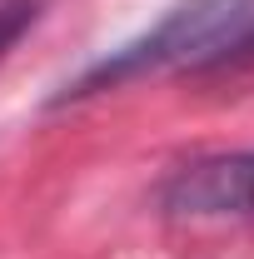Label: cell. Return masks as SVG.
<instances>
[{
	"label": "cell",
	"mask_w": 254,
	"mask_h": 259,
	"mask_svg": "<svg viewBox=\"0 0 254 259\" xmlns=\"http://www.w3.org/2000/svg\"><path fill=\"white\" fill-rule=\"evenodd\" d=\"M249 20H254V0H180L155 30H145L140 40H125L120 50L100 55L85 75H75L60 90L55 105L85 100V95H95V90H115L125 80H140L150 70H170V65L204 70L229 40L244 35Z\"/></svg>",
	"instance_id": "obj_1"
},
{
	"label": "cell",
	"mask_w": 254,
	"mask_h": 259,
	"mask_svg": "<svg viewBox=\"0 0 254 259\" xmlns=\"http://www.w3.org/2000/svg\"><path fill=\"white\" fill-rule=\"evenodd\" d=\"M159 204H164V214H185V220L254 214V150L204 155V160L180 164L164 180Z\"/></svg>",
	"instance_id": "obj_2"
},
{
	"label": "cell",
	"mask_w": 254,
	"mask_h": 259,
	"mask_svg": "<svg viewBox=\"0 0 254 259\" xmlns=\"http://www.w3.org/2000/svg\"><path fill=\"white\" fill-rule=\"evenodd\" d=\"M40 20V0H5L0 5V60L20 45V35Z\"/></svg>",
	"instance_id": "obj_3"
},
{
	"label": "cell",
	"mask_w": 254,
	"mask_h": 259,
	"mask_svg": "<svg viewBox=\"0 0 254 259\" xmlns=\"http://www.w3.org/2000/svg\"><path fill=\"white\" fill-rule=\"evenodd\" d=\"M244 65H254V20L244 25V35H239V40H229V45H224V50L204 65V70L224 75V70H244Z\"/></svg>",
	"instance_id": "obj_4"
}]
</instances>
